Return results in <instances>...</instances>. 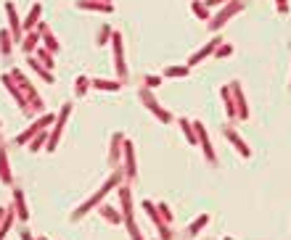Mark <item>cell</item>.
<instances>
[{
    "instance_id": "10",
    "label": "cell",
    "mask_w": 291,
    "mask_h": 240,
    "mask_svg": "<svg viewBox=\"0 0 291 240\" xmlns=\"http://www.w3.org/2000/svg\"><path fill=\"white\" fill-rule=\"evenodd\" d=\"M146 84H148V87H156V84H159V77H148V80H146Z\"/></svg>"
},
{
    "instance_id": "6",
    "label": "cell",
    "mask_w": 291,
    "mask_h": 240,
    "mask_svg": "<svg viewBox=\"0 0 291 240\" xmlns=\"http://www.w3.org/2000/svg\"><path fill=\"white\" fill-rule=\"evenodd\" d=\"M0 40H3V42H0V48H3V53H8V50H11V42H8V35H5V32H3V35H0Z\"/></svg>"
},
{
    "instance_id": "9",
    "label": "cell",
    "mask_w": 291,
    "mask_h": 240,
    "mask_svg": "<svg viewBox=\"0 0 291 240\" xmlns=\"http://www.w3.org/2000/svg\"><path fill=\"white\" fill-rule=\"evenodd\" d=\"M77 84H80V87H77V92L82 95V92H85V84H88V80H85V77H80V80H77Z\"/></svg>"
},
{
    "instance_id": "11",
    "label": "cell",
    "mask_w": 291,
    "mask_h": 240,
    "mask_svg": "<svg viewBox=\"0 0 291 240\" xmlns=\"http://www.w3.org/2000/svg\"><path fill=\"white\" fill-rule=\"evenodd\" d=\"M103 3H109V0H103Z\"/></svg>"
},
{
    "instance_id": "2",
    "label": "cell",
    "mask_w": 291,
    "mask_h": 240,
    "mask_svg": "<svg viewBox=\"0 0 291 240\" xmlns=\"http://www.w3.org/2000/svg\"><path fill=\"white\" fill-rule=\"evenodd\" d=\"M80 8H93V11H111V3H85L82 0Z\"/></svg>"
},
{
    "instance_id": "3",
    "label": "cell",
    "mask_w": 291,
    "mask_h": 240,
    "mask_svg": "<svg viewBox=\"0 0 291 240\" xmlns=\"http://www.w3.org/2000/svg\"><path fill=\"white\" fill-rule=\"evenodd\" d=\"M5 11H8V19H11V27H13V35L19 37V21H16V13H13V5L5 3Z\"/></svg>"
},
{
    "instance_id": "1",
    "label": "cell",
    "mask_w": 291,
    "mask_h": 240,
    "mask_svg": "<svg viewBox=\"0 0 291 240\" xmlns=\"http://www.w3.org/2000/svg\"><path fill=\"white\" fill-rule=\"evenodd\" d=\"M114 53H117V69H119V74L125 77V64H122V45H119V35L114 37Z\"/></svg>"
},
{
    "instance_id": "5",
    "label": "cell",
    "mask_w": 291,
    "mask_h": 240,
    "mask_svg": "<svg viewBox=\"0 0 291 240\" xmlns=\"http://www.w3.org/2000/svg\"><path fill=\"white\" fill-rule=\"evenodd\" d=\"M93 84H96V87H101V90H119V82H106V80H96Z\"/></svg>"
},
{
    "instance_id": "7",
    "label": "cell",
    "mask_w": 291,
    "mask_h": 240,
    "mask_svg": "<svg viewBox=\"0 0 291 240\" xmlns=\"http://www.w3.org/2000/svg\"><path fill=\"white\" fill-rule=\"evenodd\" d=\"M167 74H170V77H183V74H186V69H167Z\"/></svg>"
},
{
    "instance_id": "4",
    "label": "cell",
    "mask_w": 291,
    "mask_h": 240,
    "mask_svg": "<svg viewBox=\"0 0 291 240\" xmlns=\"http://www.w3.org/2000/svg\"><path fill=\"white\" fill-rule=\"evenodd\" d=\"M37 16H40V5H35V8H32V13H29V16H27V21H24V29L35 27V24H37Z\"/></svg>"
},
{
    "instance_id": "8",
    "label": "cell",
    "mask_w": 291,
    "mask_h": 240,
    "mask_svg": "<svg viewBox=\"0 0 291 240\" xmlns=\"http://www.w3.org/2000/svg\"><path fill=\"white\" fill-rule=\"evenodd\" d=\"M21 45H24V50H32V48H35V35H29L27 42H21Z\"/></svg>"
}]
</instances>
